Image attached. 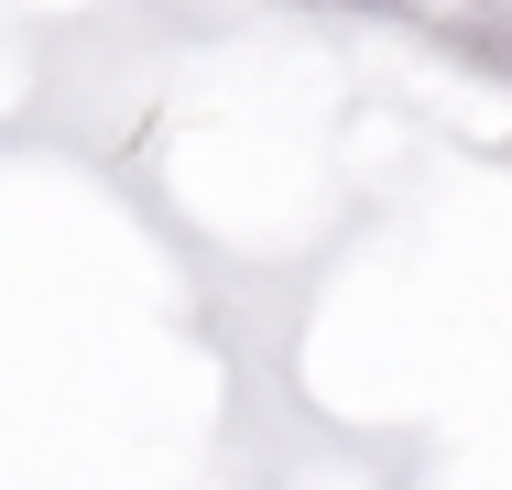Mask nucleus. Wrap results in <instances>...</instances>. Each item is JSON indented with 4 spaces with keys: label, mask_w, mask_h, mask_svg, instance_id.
I'll list each match as a JSON object with an SVG mask.
<instances>
[{
    "label": "nucleus",
    "mask_w": 512,
    "mask_h": 490,
    "mask_svg": "<svg viewBox=\"0 0 512 490\" xmlns=\"http://www.w3.org/2000/svg\"><path fill=\"white\" fill-rule=\"evenodd\" d=\"M436 55L512 98V0H436Z\"/></svg>",
    "instance_id": "1"
},
{
    "label": "nucleus",
    "mask_w": 512,
    "mask_h": 490,
    "mask_svg": "<svg viewBox=\"0 0 512 490\" xmlns=\"http://www.w3.org/2000/svg\"><path fill=\"white\" fill-rule=\"evenodd\" d=\"M262 11H306V22H371V33H414V44H436V0H262Z\"/></svg>",
    "instance_id": "2"
}]
</instances>
